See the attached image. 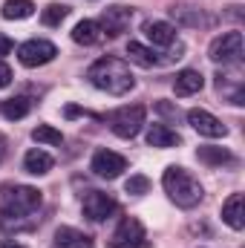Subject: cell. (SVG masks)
Here are the masks:
<instances>
[{"label": "cell", "instance_id": "obj_5", "mask_svg": "<svg viewBox=\"0 0 245 248\" xmlns=\"http://www.w3.org/2000/svg\"><path fill=\"white\" fill-rule=\"evenodd\" d=\"M208 58L214 63H222V66L240 63L243 61V35L240 32H222L219 38H214L208 46Z\"/></svg>", "mask_w": 245, "mask_h": 248}, {"label": "cell", "instance_id": "obj_24", "mask_svg": "<svg viewBox=\"0 0 245 248\" xmlns=\"http://www.w3.org/2000/svg\"><path fill=\"white\" fill-rule=\"evenodd\" d=\"M66 15H69V6H63V3H49V6L41 12V23H44V26H61L63 20H66Z\"/></svg>", "mask_w": 245, "mask_h": 248}, {"label": "cell", "instance_id": "obj_9", "mask_svg": "<svg viewBox=\"0 0 245 248\" xmlns=\"http://www.w3.org/2000/svg\"><path fill=\"white\" fill-rule=\"evenodd\" d=\"M90 170L101 179H119L127 170V159L122 153H113V150H98L90 162Z\"/></svg>", "mask_w": 245, "mask_h": 248}, {"label": "cell", "instance_id": "obj_23", "mask_svg": "<svg viewBox=\"0 0 245 248\" xmlns=\"http://www.w3.org/2000/svg\"><path fill=\"white\" fill-rule=\"evenodd\" d=\"M29 110H32V101L26 95H15V98H6L3 101V116L9 122H17V119L29 116Z\"/></svg>", "mask_w": 245, "mask_h": 248}, {"label": "cell", "instance_id": "obj_21", "mask_svg": "<svg viewBox=\"0 0 245 248\" xmlns=\"http://www.w3.org/2000/svg\"><path fill=\"white\" fill-rule=\"evenodd\" d=\"M92 240L75 228H58L55 231V248H90Z\"/></svg>", "mask_w": 245, "mask_h": 248}, {"label": "cell", "instance_id": "obj_22", "mask_svg": "<svg viewBox=\"0 0 245 248\" xmlns=\"http://www.w3.org/2000/svg\"><path fill=\"white\" fill-rule=\"evenodd\" d=\"M0 15L6 20H26V17L35 15V3L32 0H6L3 9H0Z\"/></svg>", "mask_w": 245, "mask_h": 248}, {"label": "cell", "instance_id": "obj_11", "mask_svg": "<svg viewBox=\"0 0 245 248\" xmlns=\"http://www.w3.org/2000/svg\"><path fill=\"white\" fill-rule=\"evenodd\" d=\"M187 122L199 136H208V139H225V133H228V127L216 116H211L208 110H187Z\"/></svg>", "mask_w": 245, "mask_h": 248}, {"label": "cell", "instance_id": "obj_26", "mask_svg": "<svg viewBox=\"0 0 245 248\" xmlns=\"http://www.w3.org/2000/svg\"><path fill=\"white\" fill-rule=\"evenodd\" d=\"M124 190L133 193V196H144V193L150 190V179L141 176V173H136V176H130V179L124 182Z\"/></svg>", "mask_w": 245, "mask_h": 248}, {"label": "cell", "instance_id": "obj_17", "mask_svg": "<svg viewBox=\"0 0 245 248\" xmlns=\"http://www.w3.org/2000/svg\"><path fill=\"white\" fill-rule=\"evenodd\" d=\"M101 38H104V32H101L98 20H81V23H75V29H72V41L81 44V46H95Z\"/></svg>", "mask_w": 245, "mask_h": 248}, {"label": "cell", "instance_id": "obj_30", "mask_svg": "<svg viewBox=\"0 0 245 248\" xmlns=\"http://www.w3.org/2000/svg\"><path fill=\"white\" fill-rule=\"evenodd\" d=\"M3 248H20V246H15V243H9V246H3Z\"/></svg>", "mask_w": 245, "mask_h": 248}, {"label": "cell", "instance_id": "obj_25", "mask_svg": "<svg viewBox=\"0 0 245 248\" xmlns=\"http://www.w3.org/2000/svg\"><path fill=\"white\" fill-rule=\"evenodd\" d=\"M32 139H35L38 144H63L61 130H55V127H49V124H38V127L32 130Z\"/></svg>", "mask_w": 245, "mask_h": 248}, {"label": "cell", "instance_id": "obj_6", "mask_svg": "<svg viewBox=\"0 0 245 248\" xmlns=\"http://www.w3.org/2000/svg\"><path fill=\"white\" fill-rule=\"evenodd\" d=\"M110 248H150L144 225L136 217H124L113 234V240H110Z\"/></svg>", "mask_w": 245, "mask_h": 248}, {"label": "cell", "instance_id": "obj_18", "mask_svg": "<svg viewBox=\"0 0 245 248\" xmlns=\"http://www.w3.org/2000/svg\"><path fill=\"white\" fill-rule=\"evenodd\" d=\"M52 165H55V162H52V156H49L46 150H38V147H35V150H29V153L23 156V170H26V173H32V176H44V173H49V170H52Z\"/></svg>", "mask_w": 245, "mask_h": 248}, {"label": "cell", "instance_id": "obj_12", "mask_svg": "<svg viewBox=\"0 0 245 248\" xmlns=\"http://www.w3.org/2000/svg\"><path fill=\"white\" fill-rule=\"evenodd\" d=\"M216 90H219V95H225L231 104H245V87H243V75L237 72V75H228V72H219L216 75Z\"/></svg>", "mask_w": 245, "mask_h": 248}, {"label": "cell", "instance_id": "obj_20", "mask_svg": "<svg viewBox=\"0 0 245 248\" xmlns=\"http://www.w3.org/2000/svg\"><path fill=\"white\" fill-rule=\"evenodd\" d=\"M196 159L211 165V168H222V165H234V153L225 150V147H199L196 150Z\"/></svg>", "mask_w": 245, "mask_h": 248}, {"label": "cell", "instance_id": "obj_19", "mask_svg": "<svg viewBox=\"0 0 245 248\" xmlns=\"http://www.w3.org/2000/svg\"><path fill=\"white\" fill-rule=\"evenodd\" d=\"M127 55H130V61L138 63V66H144V69H150V66H159V63H165L153 49H147V46H141L138 41H130L127 44Z\"/></svg>", "mask_w": 245, "mask_h": 248}, {"label": "cell", "instance_id": "obj_29", "mask_svg": "<svg viewBox=\"0 0 245 248\" xmlns=\"http://www.w3.org/2000/svg\"><path fill=\"white\" fill-rule=\"evenodd\" d=\"M3 156H6V139L0 136V162H3Z\"/></svg>", "mask_w": 245, "mask_h": 248}, {"label": "cell", "instance_id": "obj_10", "mask_svg": "<svg viewBox=\"0 0 245 248\" xmlns=\"http://www.w3.org/2000/svg\"><path fill=\"white\" fill-rule=\"evenodd\" d=\"M130 20H133V9H127V6H107V9L101 12V23H98V26H101L104 35L119 38L122 32H127Z\"/></svg>", "mask_w": 245, "mask_h": 248}, {"label": "cell", "instance_id": "obj_13", "mask_svg": "<svg viewBox=\"0 0 245 248\" xmlns=\"http://www.w3.org/2000/svg\"><path fill=\"white\" fill-rule=\"evenodd\" d=\"M144 35L153 46H173L176 44V29L168 20H150L144 23Z\"/></svg>", "mask_w": 245, "mask_h": 248}, {"label": "cell", "instance_id": "obj_7", "mask_svg": "<svg viewBox=\"0 0 245 248\" xmlns=\"http://www.w3.org/2000/svg\"><path fill=\"white\" fill-rule=\"evenodd\" d=\"M55 55H58V46H55V44H49V41H41V38L26 41V44H20V46H17V58H20L23 66H29V69L55 61Z\"/></svg>", "mask_w": 245, "mask_h": 248}, {"label": "cell", "instance_id": "obj_1", "mask_svg": "<svg viewBox=\"0 0 245 248\" xmlns=\"http://www.w3.org/2000/svg\"><path fill=\"white\" fill-rule=\"evenodd\" d=\"M87 78L95 90H104L107 95H127L136 87V78H133L130 66L122 58H113V55L98 58L87 69Z\"/></svg>", "mask_w": 245, "mask_h": 248}, {"label": "cell", "instance_id": "obj_8", "mask_svg": "<svg viewBox=\"0 0 245 248\" xmlns=\"http://www.w3.org/2000/svg\"><path fill=\"white\" fill-rule=\"evenodd\" d=\"M81 208H84V217L92 219V222H104L107 217H113V214L119 211L116 199H113L110 193H104V190H90V193H84Z\"/></svg>", "mask_w": 245, "mask_h": 248}, {"label": "cell", "instance_id": "obj_28", "mask_svg": "<svg viewBox=\"0 0 245 248\" xmlns=\"http://www.w3.org/2000/svg\"><path fill=\"white\" fill-rule=\"evenodd\" d=\"M12 49H15V44H12V38H6V35L0 32V58H3V55H9Z\"/></svg>", "mask_w": 245, "mask_h": 248}, {"label": "cell", "instance_id": "obj_2", "mask_svg": "<svg viewBox=\"0 0 245 248\" xmlns=\"http://www.w3.org/2000/svg\"><path fill=\"white\" fill-rule=\"evenodd\" d=\"M41 208V190L32 185H0V217L17 222Z\"/></svg>", "mask_w": 245, "mask_h": 248}, {"label": "cell", "instance_id": "obj_16", "mask_svg": "<svg viewBox=\"0 0 245 248\" xmlns=\"http://www.w3.org/2000/svg\"><path fill=\"white\" fill-rule=\"evenodd\" d=\"M222 219L228 228L234 231H243L245 219H243V193H231L225 202H222Z\"/></svg>", "mask_w": 245, "mask_h": 248}, {"label": "cell", "instance_id": "obj_15", "mask_svg": "<svg viewBox=\"0 0 245 248\" xmlns=\"http://www.w3.org/2000/svg\"><path fill=\"white\" fill-rule=\"evenodd\" d=\"M179 141H182V136L173 127H168V124H150V130H147V144L150 147L168 150V147H176Z\"/></svg>", "mask_w": 245, "mask_h": 248}, {"label": "cell", "instance_id": "obj_3", "mask_svg": "<svg viewBox=\"0 0 245 248\" xmlns=\"http://www.w3.org/2000/svg\"><path fill=\"white\" fill-rule=\"evenodd\" d=\"M162 185L168 190V196L179 205V208H196L199 202H202V185H199V179L190 173V170H184L179 165H170L168 170H165V176H162Z\"/></svg>", "mask_w": 245, "mask_h": 248}, {"label": "cell", "instance_id": "obj_14", "mask_svg": "<svg viewBox=\"0 0 245 248\" xmlns=\"http://www.w3.org/2000/svg\"><path fill=\"white\" fill-rule=\"evenodd\" d=\"M202 87H205V78H202L199 69H182V72H176V78H173V93L182 95V98L199 93Z\"/></svg>", "mask_w": 245, "mask_h": 248}, {"label": "cell", "instance_id": "obj_4", "mask_svg": "<svg viewBox=\"0 0 245 248\" xmlns=\"http://www.w3.org/2000/svg\"><path fill=\"white\" fill-rule=\"evenodd\" d=\"M144 116H147V110H144L141 104H127V107L113 110L107 122H110V130H113L119 139H133V136H138V130L144 127Z\"/></svg>", "mask_w": 245, "mask_h": 248}, {"label": "cell", "instance_id": "obj_27", "mask_svg": "<svg viewBox=\"0 0 245 248\" xmlns=\"http://www.w3.org/2000/svg\"><path fill=\"white\" fill-rule=\"evenodd\" d=\"M9 84H12V69H9V63L0 61V90L9 87Z\"/></svg>", "mask_w": 245, "mask_h": 248}]
</instances>
